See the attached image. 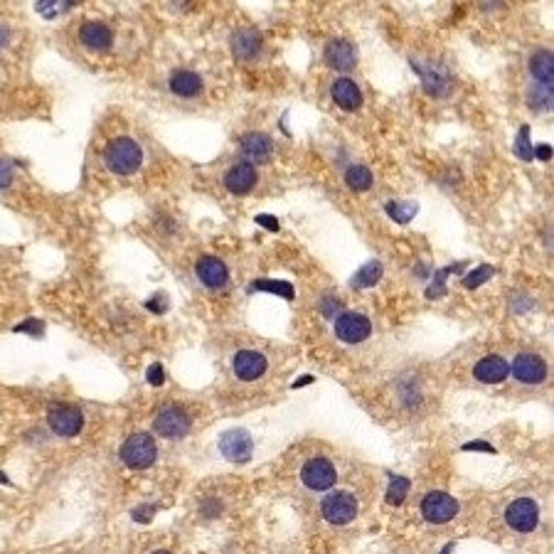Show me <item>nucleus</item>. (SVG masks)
Returning <instances> with one entry per match:
<instances>
[{"instance_id":"1","label":"nucleus","mask_w":554,"mask_h":554,"mask_svg":"<svg viewBox=\"0 0 554 554\" xmlns=\"http://www.w3.org/2000/svg\"><path fill=\"white\" fill-rule=\"evenodd\" d=\"M104 163L109 167L111 173L116 175H131L136 173L138 167L143 163V151L133 138L128 136H121L114 138V141L106 146L104 151Z\"/></svg>"},{"instance_id":"2","label":"nucleus","mask_w":554,"mask_h":554,"mask_svg":"<svg viewBox=\"0 0 554 554\" xmlns=\"http://www.w3.org/2000/svg\"><path fill=\"white\" fill-rule=\"evenodd\" d=\"M158 458V449L156 441H153L151 434H133L123 441L121 446V461H123L128 468L133 471H143V468H151Z\"/></svg>"},{"instance_id":"3","label":"nucleus","mask_w":554,"mask_h":554,"mask_svg":"<svg viewBox=\"0 0 554 554\" xmlns=\"http://www.w3.org/2000/svg\"><path fill=\"white\" fill-rule=\"evenodd\" d=\"M320 513L330 525H350L357 518V500L347 491H333L320 502Z\"/></svg>"},{"instance_id":"4","label":"nucleus","mask_w":554,"mask_h":554,"mask_svg":"<svg viewBox=\"0 0 554 554\" xmlns=\"http://www.w3.org/2000/svg\"><path fill=\"white\" fill-rule=\"evenodd\" d=\"M458 513V500L454 495L444 491H431L424 495L421 500V515L426 523H434V525H444L451 523Z\"/></svg>"},{"instance_id":"5","label":"nucleus","mask_w":554,"mask_h":554,"mask_svg":"<svg viewBox=\"0 0 554 554\" xmlns=\"http://www.w3.org/2000/svg\"><path fill=\"white\" fill-rule=\"evenodd\" d=\"M505 523L515 530V532H532L539 523V507L532 497H518L507 505L505 510Z\"/></svg>"},{"instance_id":"6","label":"nucleus","mask_w":554,"mask_h":554,"mask_svg":"<svg viewBox=\"0 0 554 554\" xmlns=\"http://www.w3.org/2000/svg\"><path fill=\"white\" fill-rule=\"evenodd\" d=\"M412 67L417 69V74L421 77L424 89H426V94L429 96L441 99V96H446L451 91V74H449V69H444L441 64L412 59Z\"/></svg>"},{"instance_id":"7","label":"nucleus","mask_w":554,"mask_h":554,"mask_svg":"<svg viewBox=\"0 0 554 554\" xmlns=\"http://www.w3.org/2000/svg\"><path fill=\"white\" fill-rule=\"evenodd\" d=\"M301 481L306 483V488L310 491H330V488L338 483V473H335V465L328 458H310L306 461V465L301 468Z\"/></svg>"},{"instance_id":"8","label":"nucleus","mask_w":554,"mask_h":554,"mask_svg":"<svg viewBox=\"0 0 554 554\" xmlns=\"http://www.w3.org/2000/svg\"><path fill=\"white\" fill-rule=\"evenodd\" d=\"M47 424L57 436L72 439L84 429V414L72 404H57L47 412Z\"/></svg>"},{"instance_id":"9","label":"nucleus","mask_w":554,"mask_h":554,"mask_svg":"<svg viewBox=\"0 0 554 554\" xmlns=\"http://www.w3.org/2000/svg\"><path fill=\"white\" fill-rule=\"evenodd\" d=\"M370 333H372V323H370V318L362 313L347 310V313L335 318V335H338L343 343L355 345V343H362V340L370 338Z\"/></svg>"},{"instance_id":"10","label":"nucleus","mask_w":554,"mask_h":554,"mask_svg":"<svg viewBox=\"0 0 554 554\" xmlns=\"http://www.w3.org/2000/svg\"><path fill=\"white\" fill-rule=\"evenodd\" d=\"M220 451L227 461H234V463H246L251 458V451H254V441L246 429H230L220 436Z\"/></svg>"},{"instance_id":"11","label":"nucleus","mask_w":554,"mask_h":554,"mask_svg":"<svg viewBox=\"0 0 554 554\" xmlns=\"http://www.w3.org/2000/svg\"><path fill=\"white\" fill-rule=\"evenodd\" d=\"M510 372L523 384H539L547 380V362L534 352H520L510 365Z\"/></svg>"},{"instance_id":"12","label":"nucleus","mask_w":554,"mask_h":554,"mask_svg":"<svg viewBox=\"0 0 554 554\" xmlns=\"http://www.w3.org/2000/svg\"><path fill=\"white\" fill-rule=\"evenodd\" d=\"M156 426V434L163 439H183L190 431V417L180 407H167L153 421Z\"/></svg>"},{"instance_id":"13","label":"nucleus","mask_w":554,"mask_h":554,"mask_svg":"<svg viewBox=\"0 0 554 554\" xmlns=\"http://www.w3.org/2000/svg\"><path fill=\"white\" fill-rule=\"evenodd\" d=\"M257 183H259V175H257V170H254L251 163L241 160V163H234V165L227 167L225 188L230 190L232 195H249Z\"/></svg>"},{"instance_id":"14","label":"nucleus","mask_w":554,"mask_h":554,"mask_svg":"<svg viewBox=\"0 0 554 554\" xmlns=\"http://www.w3.org/2000/svg\"><path fill=\"white\" fill-rule=\"evenodd\" d=\"M239 151L246 160L257 163V165H264V163H269L274 156V141L267 136V133L251 131V133H244V136L239 138Z\"/></svg>"},{"instance_id":"15","label":"nucleus","mask_w":554,"mask_h":554,"mask_svg":"<svg viewBox=\"0 0 554 554\" xmlns=\"http://www.w3.org/2000/svg\"><path fill=\"white\" fill-rule=\"evenodd\" d=\"M325 62L335 72H352L357 67V50L347 40H330L325 45Z\"/></svg>"},{"instance_id":"16","label":"nucleus","mask_w":554,"mask_h":554,"mask_svg":"<svg viewBox=\"0 0 554 554\" xmlns=\"http://www.w3.org/2000/svg\"><path fill=\"white\" fill-rule=\"evenodd\" d=\"M79 42L87 50H91V52H106L111 47V42H114V32L104 22L87 20L79 27Z\"/></svg>"},{"instance_id":"17","label":"nucleus","mask_w":554,"mask_h":554,"mask_svg":"<svg viewBox=\"0 0 554 554\" xmlns=\"http://www.w3.org/2000/svg\"><path fill=\"white\" fill-rule=\"evenodd\" d=\"M230 47H232V54H234L237 59H241V62H251V59H257L259 54H262L264 40L257 30H239V32L232 35Z\"/></svg>"},{"instance_id":"18","label":"nucleus","mask_w":554,"mask_h":554,"mask_svg":"<svg viewBox=\"0 0 554 554\" xmlns=\"http://www.w3.org/2000/svg\"><path fill=\"white\" fill-rule=\"evenodd\" d=\"M234 372L239 380L244 382H254L267 372V357L257 350H239L234 355Z\"/></svg>"},{"instance_id":"19","label":"nucleus","mask_w":554,"mask_h":554,"mask_svg":"<svg viewBox=\"0 0 554 554\" xmlns=\"http://www.w3.org/2000/svg\"><path fill=\"white\" fill-rule=\"evenodd\" d=\"M473 375H476V380L483 382V384H500V382H505L507 375H510V365H507V360H502L500 355H486L483 360L476 362Z\"/></svg>"},{"instance_id":"20","label":"nucleus","mask_w":554,"mask_h":554,"mask_svg":"<svg viewBox=\"0 0 554 554\" xmlns=\"http://www.w3.org/2000/svg\"><path fill=\"white\" fill-rule=\"evenodd\" d=\"M167 87L175 96L180 99H193V96L202 94V77L197 72H190V69H178V72L170 74L167 79Z\"/></svg>"},{"instance_id":"21","label":"nucleus","mask_w":554,"mask_h":554,"mask_svg":"<svg viewBox=\"0 0 554 554\" xmlns=\"http://www.w3.org/2000/svg\"><path fill=\"white\" fill-rule=\"evenodd\" d=\"M197 276L200 281L207 288H225L230 281V271H227L225 262H220L217 257H202L197 262Z\"/></svg>"},{"instance_id":"22","label":"nucleus","mask_w":554,"mask_h":554,"mask_svg":"<svg viewBox=\"0 0 554 554\" xmlns=\"http://www.w3.org/2000/svg\"><path fill=\"white\" fill-rule=\"evenodd\" d=\"M330 94H333V101L343 111H357L362 106V91H360V87H357V84L352 82V79H347V77H340L338 82L333 84Z\"/></svg>"},{"instance_id":"23","label":"nucleus","mask_w":554,"mask_h":554,"mask_svg":"<svg viewBox=\"0 0 554 554\" xmlns=\"http://www.w3.org/2000/svg\"><path fill=\"white\" fill-rule=\"evenodd\" d=\"M530 74L539 87H547L552 89L554 82V54L552 50H537L530 59Z\"/></svg>"},{"instance_id":"24","label":"nucleus","mask_w":554,"mask_h":554,"mask_svg":"<svg viewBox=\"0 0 554 554\" xmlns=\"http://www.w3.org/2000/svg\"><path fill=\"white\" fill-rule=\"evenodd\" d=\"M345 185L352 193H365L372 188V170L365 165H350L345 170Z\"/></svg>"},{"instance_id":"25","label":"nucleus","mask_w":554,"mask_h":554,"mask_svg":"<svg viewBox=\"0 0 554 554\" xmlns=\"http://www.w3.org/2000/svg\"><path fill=\"white\" fill-rule=\"evenodd\" d=\"M382 278V264L380 262H370L360 269V271L352 276V288H370L375 286L377 281Z\"/></svg>"},{"instance_id":"26","label":"nucleus","mask_w":554,"mask_h":554,"mask_svg":"<svg viewBox=\"0 0 554 554\" xmlns=\"http://www.w3.org/2000/svg\"><path fill=\"white\" fill-rule=\"evenodd\" d=\"M387 215L392 217L397 225H407V222H412L414 220V215H417V209H419V204L417 202H387Z\"/></svg>"},{"instance_id":"27","label":"nucleus","mask_w":554,"mask_h":554,"mask_svg":"<svg viewBox=\"0 0 554 554\" xmlns=\"http://www.w3.org/2000/svg\"><path fill=\"white\" fill-rule=\"evenodd\" d=\"M249 291H267V293H276V296H283L291 301L296 293H293V286L286 281H267V278H259L249 286Z\"/></svg>"},{"instance_id":"28","label":"nucleus","mask_w":554,"mask_h":554,"mask_svg":"<svg viewBox=\"0 0 554 554\" xmlns=\"http://www.w3.org/2000/svg\"><path fill=\"white\" fill-rule=\"evenodd\" d=\"M409 488H412V483L407 481L404 476H394L392 481H389V488H387V502L389 505H402L404 500H407L409 495Z\"/></svg>"},{"instance_id":"29","label":"nucleus","mask_w":554,"mask_h":554,"mask_svg":"<svg viewBox=\"0 0 554 554\" xmlns=\"http://www.w3.org/2000/svg\"><path fill=\"white\" fill-rule=\"evenodd\" d=\"M527 104L532 111H552V89L539 87L527 94Z\"/></svg>"},{"instance_id":"30","label":"nucleus","mask_w":554,"mask_h":554,"mask_svg":"<svg viewBox=\"0 0 554 554\" xmlns=\"http://www.w3.org/2000/svg\"><path fill=\"white\" fill-rule=\"evenodd\" d=\"M515 156L520 160H532V143H530V126H523L518 133V141H515Z\"/></svg>"},{"instance_id":"31","label":"nucleus","mask_w":554,"mask_h":554,"mask_svg":"<svg viewBox=\"0 0 554 554\" xmlns=\"http://www.w3.org/2000/svg\"><path fill=\"white\" fill-rule=\"evenodd\" d=\"M493 274H495V269L488 267V264H483V267H478L476 271H471V274H468V276L463 278V286H465V288H471V291H473V288H478V286H481V283H486L488 278L493 276Z\"/></svg>"},{"instance_id":"32","label":"nucleus","mask_w":554,"mask_h":554,"mask_svg":"<svg viewBox=\"0 0 554 554\" xmlns=\"http://www.w3.org/2000/svg\"><path fill=\"white\" fill-rule=\"evenodd\" d=\"M456 269H461V264H456V267H451V269H441L439 274H436V281H434V286L426 291V298H439V296H444V278L449 276L451 271H456Z\"/></svg>"},{"instance_id":"33","label":"nucleus","mask_w":554,"mask_h":554,"mask_svg":"<svg viewBox=\"0 0 554 554\" xmlns=\"http://www.w3.org/2000/svg\"><path fill=\"white\" fill-rule=\"evenodd\" d=\"M13 165L8 160H3L0 158V190H8L13 185Z\"/></svg>"},{"instance_id":"34","label":"nucleus","mask_w":554,"mask_h":554,"mask_svg":"<svg viewBox=\"0 0 554 554\" xmlns=\"http://www.w3.org/2000/svg\"><path fill=\"white\" fill-rule=\"evenodd\" d=\"M146 377H148V382H151L153 387H160L163 382H165V372H163V365H158V362H156V365H151V367H148V375Z\"/></svg>"},{"instance_id":"35","label":"nucleus","mask_w":554,"mask_h":554,"mask_svg":"<svg viewBox=\"0 0 554 554\" xmlns=\"http://www.w3.org/2000/svg\"><path fill=\"white\" fill-rule=\"evenodd\" d=\"M37 10L45 17H54L57 15V3H54V0H40V3H37Z\"/></svg>"},{"instance_id":"36","label":"nucleus","mask_w":554,"mask_h":554,"mask_svg":"<svg viewBox=\"0 0 554 554\" xmlns=\"http://www.w3.org/2000/svg\"><path fill=\"white\" fill-rule=\"evenodd\" d=\"M257 225L267 227V230H271V232H278V220H276V217H271V215H259Z\"/></svg>"},{"instance_id":"37","label":"nucleus","mask_w":554,"mask_h":554,"mask_svg":"<svg viewBox=\"0 0 554 554\" xmlns=\"http://www.w3.org/2000/svg\"><path fill=\"white\" fill-rule=\"evenodd\" d=\"M151 515H153L151 505H143V507H138V510H133V520H138V523H148Z\"/></svg>"},{"instance_id":"38","label":"nucleus","mask_w":554,"mask_h":554,"mask_svg":"<svg viewBox=\"0 0 554 554\" xmlns=\"http://www.w3.org/2000/svg\"><path fill=\"white\" fill-rule=\"evenodd\" d=\"M532 156H537L539 160H549V158H552V146H547V143H544V146L532 148Z\"/></svg>"},{"instance_id":"39","label":"nucleus","mask_w":554,"mask_h":554,"mask_svg":"<svg viewBox=\"0 0 554 554\" xmlns=\"http://www.w3.org/2000/svg\"><path fill=\"white\" fill-rule=\"evenodd\" d=\"M8 42H10V30L6 25H0V50L6 47Z\"/></svg>"},{"instance_id":"40","label":"nucleus","mask_w":554,"mask_h":554,"mask_svg":"<svg viewBox=\"0 0 554 554\" xmlns=\"http://www.w3.org/2000/svg\"><path fill=\"white\" fill-rule=\"evenodd\" d=\"M463 451H491V454H493V446H488V444H465Z\"/></svg>"},{"instance_id":"41","label":"nucleus","mask_w":554,"mask_h":554,"mask_svg":"<svg viewBox=\"0 0 554 554\" xmlns=\"http://www.w3.org/2000/svg\"><path fill=\"white\" fill-rule=\"evenodd\" d=\"M153 554H170V552H165V549H158V552H153Z\"/></svg>"},{"instance_id":"42","label":"nucleus","mask_w":554,"mask_h":554,"mask_svg":"<svg viewBox=\"0 0 554 554\" xmlns=\"http://www.w3.org/2000/svg\"><path fill=\"white\" fill-rule=\"evenodd\" d=\"M441 554H451V544H449V547H446V549H444V552H441Z\"/></svg>"}]
</instances>
